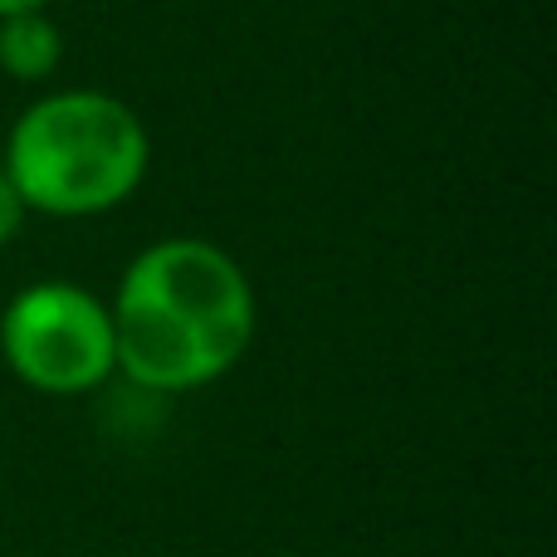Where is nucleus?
I'll use <instances>...</instances> for the list:
<instances>
[{"mask_svg": "<svg viewBox=\"0 0 557 557\" xmlns=\"http://www.w3.org/2000/svg\"><path fill=\"white\" fill-rule=\"evenodd\" d=\"M0 357L39 396H88L117 372L108 304L69 278L20 288L0 313Z\"/></svg>", "mask_w": 557, "mask_h": 557, "instance_id": "3", "label": "nucleus"}, {"mask_svg": "<svg viewBox=\"0 0 557 557\" xmlns=\"http://www.w3.org/2000/svg\"><path fill=\"white\" fill-rule=\"evenodd\" d=\"M64 64V35L45 10L0 20V74L15 84H49Z\"/></svg>", "mask_w": 557, "mask_h": 557, "instance_id": "4", "label": "nucleus"}, {"mask_svg": "<svg viewBox=\"0 0 557 557\" xmlns=\"http://www.w3.org/2000/svg\"><path fill=\"white\" fill-rule=\"evenodd\" d=\"M0 166L25 211L94 221L137 196L152 166V137L117 94L49 88L10 123Z\"/></svg>", "mask_w": 557, "mask_h": 557, "instance_id": "2", "label": "nucleus"}, {"mask_svg": "<svg viewBox=\"0 0 557 557\" xmlns=\"http://www.w3.org/2000/svg\"><path fill=\"white\" fill-rule=\"evenodd\" d=\"M49 0H0V20L5 15H25V10H45Z\"/></svg>", "mask_w": 557, "mask_h": 557, "instance_id": "6", "label": "nucleus"}, {"mask_svg": "<svg viewBox=\"0 0 557 557\" xmlns=\"http://www.w3.org/2000/svg\"><path fill=\"white\" fill-rule=\"evenodd\" d=\"M117 372L157 396L215 386L255 343V284L231 250L196 235L147 245L108 304Z\"/></svg>", "mask_w": 557, "mask_h": 557, "instance_id": "1", "label": "nucleus"}, {"mask_svg": "<svg viewBox=\"0 0 557 557\" xmlns=\"http://www.w3.org/2000/svg\"><path fill=\"white\" fill-rule=\"evenodd\" d=\"M25 206H20V196H15V186H10V176H5V166H0V250H5L10 240L20 235V225H25Z\"/></svg>", "mask_w": 557, "mask_h": 557, "instance_id": "5", "label": "nucleus"}, {"mask_svg": "<svg viewBox=\"0 0 557 557\" xmlns=\"http://www.w3.org/2000/svg\"><path fill=\"white\" fill-rule=\"evenodd\" d=\"M123 557H133V553H123Z\"/></svg>", "mask_w": 557, "mask_h": 557, "instance_id": "7", "label": "nucleus"}]
</instances>
